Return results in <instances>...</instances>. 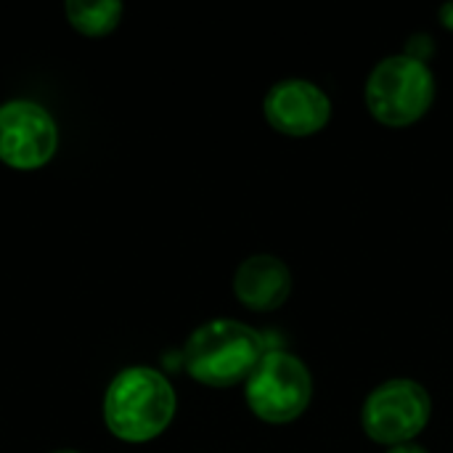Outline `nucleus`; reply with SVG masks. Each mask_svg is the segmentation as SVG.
<instances>
[{"instance_id": "nucleus-1", "label": "nucleus", "mask_w": 453, "mask_h": 453, "mask_svg": "<svg viewBox=\"0 0 453 453\" xmlns=\"http://www.w3.org/2000/svg\"><path fill=\"white\" fill-rule=\"evenodd\" d=\"M175 406L178 398L165 374L149 366H130L111 380L104 395V419L119 441L146 443L170 427Z\"/></svg>"}, {"instance_id": "nucleus-2", "label": "nucleus", "mask_w": 453, "mask_h": 453, "mask_svg": "<svg viewBox=\"0 0 453 453\" xmlns=\"http://www.w3.org/2000/svg\"><path fill=\"white\" fill-rule=\"evenodd\" d=\"M263 356V337L252 326L231 319H215L188 337L183 366L199 385L234 388L250 380Z\"/></svg>"}, {"instance_id": "nucleus-3", "label": "nucleus", "mask_w": 453, "mask_h": 453, "mask_svg": "<svg viewBox=\"0 0 453 453\" xmlns=\"http://www.w3.org/2000/svg\"><path fill=\"white\" fill-rule=\"evenodd\" d=\"M366 106L388 127H406L422 119L435 101L430 66L406 53L382 58L366 80Z\"/></svg>"}, {"instance_id": "nucleus-4", "label": "nucleus", "mask_w": 453, "mask_h": 453, "mask_svg": "<svg viewBox=\"0 0 453 453\" xmlns=\"http://www.w3.org/2000/svg\"><path fill=\"white\" fill-rule=\"evenodd\" d=\"M244 395L252 414L268 425L295 422L313 398L311 369L287 350H265L250 380Z\"/></svg>"}, {"instance_id": "nucleus-5", "label": "nucleus", "mask_w": 453, "mask_h": 453, "mask_svg": "<svg viewBox=\"0 0 453 453\" xmlns=\"http://www.w3.org/2000/svg\"><path fill=\"white\" fill-rule=\"evenodd\" d=\"M433 414L430 393L414 380H388L369 393L361 409L364 433L393 449L401 443H414V438L427 427Z\"/></svg>"}, {"instance_id": "nucleus-6", "label": "nucleus", "mask_w": 453, "mask_h": 453, "mask_svg": "<svg viewBox=\"0 0 453 453\" xmlns=\"http://www.w3.org/2000/svg\"><path fill=\"white\" fill-rule=\"evenodd\" d=\"M58 146V127L45 106L8 101L0 106V159L16 170H35L50 162Z\"/></svg>"}, {"instance_id": "nucleus-7", "label": "nucleus", "mask_w": 453, "mask_h": 453, "mask_svg": "<svg viewBox=\"0 0 453 453\" xmlns=\"http://www.w3.org/2000/svg\"><path fill=\"white\" fill-rule=\"evenodd\" d=\"M263 111L273 130L303 138L326 127L332 117V101L316 82L292 77L276 82L265 93Z\"/></svg>"}, {"instance_id": "nucleus-8", "label": "nucleus", "mask_w": 453, "mask_h": 453, "mask_svg": "<svg viewBox=\"0 0 453 453\" xmlns=\"http://www.w3.org/2000/svg\"><path fill=\"white\" fill-rule=\"evenodd\" d=\"M234 292L250 311H276L292 292V271L276 255H252L236 268Z\"/></svg>"}, {"instance_id": "nucleus-9", "label": "nucleus", "mask_w": 453, "mask_h": 453, "mask_svg": "<svg viewBox=\"0 0 453 453\" xmlns=\"http://www.w3.org/2000/svg\"><path fill=\"white\" fill-rule=\"evenodd\" d=\"M66 16L72 21V27L82 35H109L122 16V3L114 0H96V3H85V0H69L66 3Z\"/></svg>"}, {"instance_id": "nucleus-10", "label": "nucleus", "mask_w": 453, "mask_h": 453, "mask_svg": "<svg viewBox=\"0 0 453 453\" xmlns=\"http://www.w3.org/2000/svg\"><path fill=\"white\" fill-rule=\"evenodd\" d=\"M388 453H427V449H422V446H417V443H401V446L388 449Z\"/></svg>"}, {"instance_id": "nucleus-11", "label": "nucleus", "mask_w": 453, "mask_h": 453, "mask_svg": "<svg viewBox=\"0 0 453 453\" xmlns=\"http://www.w3.org/2000/svg\"><path fill=\"white\" fill-rule=\"evenodd\" d=\"M443 24H446V27H453V3L443 8Z\"/></svg>"}, {"instance_id": "nucleus-12", "label": "nucleus", "mask_w": 453, "mask_h": 453, "mask_svg": "<svg viewBox=\"0 0 453 453\" xmlns=\"http://www.w3.org/2000/svg\"><path fill=\"white\" fill-rule=\"evenodd\" d=\"M53 453H77V451H53Z\"/></svg>"}]
</instances>
